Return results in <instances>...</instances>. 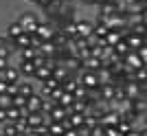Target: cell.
Listing matches in <instances>:
<instances>
[{
    "mask_svg": "<svg viewBox=\"0 0 147 136\" xmlns=\"http://www.w3.org/2000/svg\"><path fill=\"white\" fill-rule=\"evenodd\" d=\"M16 22L20 24V29H22L24 33H35L37 24H40V18H37V13H33V11H24V13L18 15Z\"/></svg>",
    "mask_w": 147,
    "mask_h": 136,
    "instance_id": "obj_1",
    "label": "cell"
},
{
    "mask_svg": "<svg viewBox=\"0 0 147 136\" xmlns=\"http://www.w3.org/2000/svg\"><path fill=\"white\" fill-rule=\"evenodd\" d=\"M92 29H94V20H90V18H77V20H75V31H77V37L92 35Z\"/></svg>",
    "mask_w": 147,
    "mask_h": 136,
    "instance_id": "obj_2",
    "label": "cell"
},
{
    "mask_svg": "<svg viewBox=\"0 0 147 136\" xmlns=\"http://www.w3.org/2000/svg\"><path fill=\"white\" fill-rule=\"evenodd\" d=\"M55 31H57V29H55L53 24H49V22H42V20H40V24H37V29H35V35L40 37L42 42H49Z\"/></svg>",
    "mask_w": 147,
    "mask_h": 136,
    "instance_id": "obj_3",
    "label": "cell"
},
{
    "mask_svg": "<svg viewBox=\"0 0 147 136\" xmlns=\"http://www.w3.org/2000/svg\"><path fill=\"white\" fill-rule=\"evenodd\" d=\"M18 53V48H16V44H13V40H9V37H5V35H0V55L2 57H13Z\"/></svg>",
    "mask_w": 147,
    "mask_h": 136,
    "instance_id": "obj_4",
    "label": "cell"
},
{
    "mask_svg": "<svg viewBox=\"0 0 147 136\" xmlns=\"http://www.w3.org/2000/svg\"><path fill=\"white\" fill-rule=\"evenodd\" d=\"M0 79L5 81V83H18V81L22 79V77H20L18 68H16V66H11V64H9V66H7L5 70H0Z\"/></svg>",
    "mask_w": 147,
    "mask_h": 136,
    "instance_id": "obj_5",
    "label": "cell"
},
{
    "mask_svg": "<svg viewBox=\"0 0 147 136\" xmlns=\"http://www.w3.org/2000/svg\"><path fill=\"white\" fill-rule=\"evenodd\" d=\"M123 66L127 68V70H136V68H141V66H145V64L138 59V55H136V50H129L127 55L123 57Z\"/></svg>",
    "mask_w": 147,
    "mask_h": 136,
    "instance_id": "obj_6",
    "label": "cell"
},
{
    "mask_svg": "<svg viewBox=\"0 0 147 136\" xmlns=\"http://www.w3.org/2000/svg\"><path fill=\"white\" fill-rule=\"evenodd\" d=\"M123 40H125V44H127L129 50H138L141 46H145V37H141V35H132V33H127Z\"/></svg>",
    "mask_w": 147,
    "mask_h": 136,
    "instance_id": "obj_7",
    "label": "cell"
},
{
    "mask_svg": "<svg viewBox=\"0 0 147 136\" xmlns=\"http://www.w3.org/2000/svg\"><path fill=\"white\" fill-rule=\"evenodd\" d=\"M66 116H68L66 108H61V105H57V103L53 105V110L46 114V118H49V121H57V123H61V121H64Z\"/></svg>",
    "mask_w": 147,
    "mask_h": 136,
    "instance_id": "obj_8",
    "label": "cell"
},
{
    "mask_svg": "<svg viewBox=\"0 0 147 136\" xmlns=\"http://www.w3.org/2000/svg\"><path fill=\"white\" fill-rule=\"evenodd\" d=\"M16 68H18L20 77H33V73H35V66H33V62H29V59H20V64Z\"/></svg>",
    "mask_w": 147,
    "mask_h": 136,
    "instance_id": "obj_9",
    "label": "cell"
},
{
    "mask_svg": "<svg viewBox=\"0 0 147 136\" xmlns=\"http://www.w3.org/2000/svg\"><path fill=\"white\" fill-rule=\"evenodd\" d=\"M51 77H53V79H55L57 83L61 86V83H64L66 79H70V73H68V70H66L64 66H55L53 70H51Z\"/></svg>",
    "mask_w": 147,
    "mask_h": 136,
    "instance_id": "obj_10",
    "label": "cell"
},
{
    "mask_svg": "<svg viewBox=\"0 0 147 136\" xmlns=\"http://www.w3.org/2000/svg\"><path fill=\"white\" fill-rule=\"evenodd\" d=\"M33 92H35V88H33V83H31V81H26V79H20V81H18V94H20V97L29 99Z\"/></svg>",
    "mask_w": 147,
    "mask_h": 136,
    "instance_id": "obj_11",
    "label": "cell"
},
{
    "mask_svg": "<svg viewBox=\"0 0 147 136\" xmlns=\"http://www.w3.org/2000/svg\"><path fill=\"white\" fill-rule=\"evenodd\" d=\"M66 121L70 123V127H73V130H77V127H81V125H84L86 114H81V112H70V114L66 116Z\"/></svg>",
    "mask_w": 147,
    "mask_h": 136,
    "instance_id": "obj_12",
    "label": "cell"
},
{
    "mask_svg": "<svg viewBox=\"0 0 147 136\" xmlns=\"http://www.w3.org/2000/svg\"><path fill=\"white\" fill-rule=\"evenodd\" d=\"M129 108H132V112H136V114L145 116V110H147V101H145V97H138V99L129 101Z\"/></svg>",
    "mask_w": 147,
    "mask_h": 136,
    "instance_id": "obj_13",
    "label": "cell"
},
{
    "mask_svg": "<svg viewBox=\"0 0 147 136\" xmlns=\"http://www.w3.org/2000/svg\"><path fill=\"white\" fill-rule=\"evenodd\" d=\"M26 110H29V112H40V110H42V99H40L35 92L26 99Z\"/></svg>",
    "mask_w": 147,
    "mask_h": 136,
    "instance_id": "obj_14",
    "label": "cell"
},
{
    "mask_svg": "<svg viewBox=\"0 0 147 136\" xmlns=\"http://www.w3.org/2000/svg\"><path fill=\"white\" fill-rule=\"evenodd\" d=\"M37 50H40V53H42L44 57H55V53H57V46H55V44H53V42L49 40V42H42V46H40Z\"/></svg>",
    "mask_w": 147,
    "mask_h": 136,
    "instance_id": "obj_15",
    "label": "cell"
},
{
    "mask_svg": "<svg viewBox=\"0 0 147 136\" xmlns=\"http://www.w3.org/2000/svg\"><path fill=\"white\" fill-rule=\"evenodd\" d=\"M46 127H49V136H64V125L57 123V121H49L46 123Z\"/></svg>",
    "mask_w": 147,
    "mask_h": 136,
    "instance_id": "obj_16",
    "label": "cell"
},
{
    "mask_svg": "<svg viewBox=\"0 0 147 136\" xmlns=\"http://www.w3.org/2000/svg\"><path fill=\"white\" fill-rule=\"evenodd\" d=\"M22 33H24V31L20 29V24H18V22H11V24L7 26V35H5V37H9V40H16V37H18V35H22Z\"/></svg>",
    "mask_w": 147,
    "mask_h": 136,
    "instance_id": "obj_17",
    "label": "cell"
},
{
    "mask_svg": "<svg viewBox=\"0 0 147 136\" xmlns=\"http://www.w3.org/2000/svg\"><path fill=\"white\" fill-rule=\"evenodd\" d=\"M33 77H35L40 83L42 81H46L51 77V68H46V66H40V68H35V73H33Z\"/></svg>",
    "mask_w": 147,
    "mask_h": 136,
    "instance_id": "obj_18",
    "label": "cell"
},
{
    "mask_svg": "<svg viewBox=\"0 0 147 136\" xmlns=\"http://www.w3.org/2000/svg\"><path fill=\"white\" fill-rule=\"evenodd\" d=\"M132 75H134V81H136V83L145 86V81H147V70H145V66H141V68H136V70H132Z\"/></svg>",
    "mask_w": 147,
    "mask_h": 136,
    "instance_id": "obj_19",
    "label": "cell"
},
{
    "mask_svg": "<svg viewBox=\"0 0 147 136\" xmlns=\"http://www.w3.org/2000/svg\"><path fill=\"white\" fill-rule=\"evenodd\" d=\"M5 114H7V123H16V121L22 118V116H20V110H18V108H13V105H11V108H7Z\"/></svg>",
    "mask_w": 147,
    "mask_h": 136,
    "instance_id": "obj_20",
    "label": "cell"
},
{
    "mask_svg": "<svg viewBox=\"0 0 147 136\" xmlns=\"http://www.w3.org/2000/svg\"><path fill=\"white\" fill-rule=\"evenodd\" d=\"M119 40H121V33H119V31H108V35L103 37L105 46H110V48H112V46H114V44L119 42Z\"/></svg>",
    "mask_w": 147,
    "mask_h": 136,
    "instance_id": "obj_21",
    "label": "cell"
},
{
    "mask_svg": "<svg viewBox=\"0 0 147 136\" xmlns=\"http://www.w3.org/2000/svg\"><path fill=\"white\" fill-rule=\"evenodd\" d=\"M73 103H75V97H73L70 92H64V94L59 97V101H57V105H61V108H66V110H68V108H70Z\"/></svg>",
    "mask_w": 147,
    "mask_h": 136,
    "instance_id": "obj_22",
    "label": "cell"
},
{
    "mask_svg": "<svg viewBox=\"0 0 147 136\" xmlns=\"http://www.w3.org/2000/svg\"><path fill=\"white\" fill-rule=\"evenodd\" d=\"M13 44H16V48H18V50L26 48V46H29V33H22V35H18L16 40H13Z\"/></svg>",
    "mask_w": 147,
    "mask_h": 136,
    "instance_id": "obj_23",
    "label": "cell"
},
{
    "mask_svg": "<svg viewBox=\"0 0 147 136\" xmlns=\"http://www.w3.org/2000/svg\"><path fill=\"white\" fill-rule=\"evenodd\" d=\"M18 55H20V59H33V57L37 55V50L35 48H31V46H26V48H22V50H18Z\"/></svg>",
    "mask_w": 147,
    "mask_h": 136,
    "instance_id": "obj_24",
    "label": "cell"
},
{
    "mask_svg": "<svg viewBox=\"0 0 147 136\" xmlns=\"http://www.w3.org/2000/svg\"><path fill=\"white\" fill-rule=\"evenodd\" d=\"M11 105H13V97H11V94H7V92H2V94H0V108L7 110V108H11Z\"/></svg>",
    "mask_w": 147,
    "mask_h": 136,
    "instance_id": "obj_25",
    "label": "cell"
},
{
    "mask_svg": "<svg viewBox=\"0 0 147 136\" xmlns=\"http://www.w3.org/2000/svg\"><path fill=\"white\" fill-rule=\"evenodd\" d=\"M2 134L5 136H16L18 134V130H16V123H2Z\"/></svg>",
    "mask_w": 147,
    "mask_h": 136,
    "instance_id": "obj_26",
    "label": "cell"
},
{
    "mask_svg": "<svg viewBox=\"0 0 147 136\" xmlns=\"http://www.w3.org/2000/svg\"><path fill=\"white\" fill-rule=\"evenodd\" d=\"M129 130H134V127H132V123H127V121H119V125H117V132H121V134L125 136Z\"/></svg>",
    "mask_w": 147,
    "mask_h": 136,
    "instance_id": "obj_27",
    "label": "cell"
},
{
    "mask_svg": "<svg viewBox=\"0 0 147 136\" xmlns=\"http://www.w3.org/2000/svg\"><path fill=\"white\" fill-rule=\"evenodd\" d=\"M26 105V99L24 97H20V94H16L13 97V108H24Z\"/></svg>",
    "mask_w": 147,
    "mask_h": 136,
    "instance_id": "obj_28",
    "label": "cell"
},
{
    "mask_svg": "<svg viewBox=\"0 0 147 136\" xmlns=\"http://www.w3.org/2000/svg\"><path fill=\"white\" fill-rule=\"evenodd\" d=\"M35 5H37V7H42L44 11H49L51 7H53V0H35Z\"/></svg>",
    "mask_w": 147,
    "mask_h": 136,
    "instance_id": "obj_29",
    "label": "cell"
},
{
    "mask_svg": "<svg viewBox=\"0 0 147 136\" xmlns=\"http://www.w3.org/2000/svg\"><path fill=\"white\" fill-rule=\"evenodd\" d=\"M7 94L16 97V94H18V83H7Z\"/></svg>",
    "mask_w": 147,
    "mask_h": 136,
    "instance_id": "obj_30",
    "label": "cell"
},
{
    "mask_svg": "<svg viewBox=\"0 0 147 136\" xmlns=\"http://www.w3.org/2000/svg\"><path fill=\"white\" fill-rule=\"evenodd\" d=\"M136 55H138V59H141V62H143V64H145V62H147V50H145V46H141V48L136 50Z\"/></svg>",
    "mask_w": 147,
    "mask_h": 136,
    "instance_id": "obj_31",
    "label": "cell"
},
{
    "mask_svg": "<svg viewBox=\"0 0 147 136\" xmlns=\"http://www.w3.org/2000/svg\"><path fill=\"white\" fill-rule=\"evenodd\" d=\"M77 136H90V127H88V125H81V127H77Z\"/></svg>",
    "mask_w": 147,
    "mask_h": 136,
    "instance_id": "obj_32",
    "label": "cell"
},
{
    "mask_svg": "<svg viewBox=\"0 0 147 136\" xmlns=\"http://www.w3.org/2000/svg\"><path fill=\"white\" fill-rule=\"evenodd\" d=\"M7 66H9V59H7V57H2V55H0V70H5Z\"/></svg>",
    "mask_w": 147,
    "mask_h": 136,
    "instance_id": "obj_33",
    "label": "cell"
},
{
    "mask_svg": "<svg viewBox=\"0 0 147 136\" xmlns=\"http://www.w3.org/2000/svg\"><path fill=\"white\" fill-rule=\"evenodd\" d=\"M125 136H145V132H138V130H129Z\"/></svg>",
    "mask_w": 147,
    "mask_h": 136,
    "instance_id": "obj_34",
    "label": "cell"
},
{
    "mask_svg": "<svg viewBox=\"0 0 147 136\" xmlns=\"http://www.w3.org/2000/svg\"><path fill=\"white\" fill-rule=\"evenodd\" d=\"M5 121H7V114H5V110H2V108H0V125L5 123Z\"/></svg>",
    "mask_w": 147,
    "mask_h": 136,
    "instance_id": "obj_35",
    "label": "cell"
},
{
    "mask_svg": "<svg viewBox=\"0 0 147 136\" xmlns=\"http://www.w3.org/2000/svg\"><path fill=\"white\" fill-rule=\"evenodd\" d=\"M2 92H7V83L0 79V94H2Z\"/></svg>",
    "mask_w": 147,
    "mask_h": 136,
    "instance_id": "obj_36",
    "label": "cell"
},
{
    "mask_svg": "<svg viewBox=\"0 0 147 136\" xmlns=\"http://www.w3.org/2000/svg\"><path fill=\"white\" fill-rule=\"evenodd\" d=\"M84 5H97V0H81Z\"/></svg>",
    "mask_w": 147,
    "mask_h": 136,
    "instance_id": "obj_37",
    "label": "cell"
},
{
    "mask_svg": "<svg viewBox=\"0 0 147 136\" xmlns=\"http://www.w3.org/2000/svg\"><path fill=\"white\" fill-rule=\"evenodd\" d=\"M136 2H141V5H147V0H136Z\"/></svg>",
    "mask_w": 147,
    "mask_h": 136,
    "instance_id": "obj_38",
    "label": "cell"
},
{
    "mask_svg": "<svg viewBox=\"0 0 147 136\" xmlns=\"http://www.w3.org/2000/svg\"><path fill=\"white\" fill-rule=\"evenodd\" d=\"M0 136H5V134H0Z\"/></svg>",
    "mask_w": 147,
    "mask_h": 136,
    "instance_id": "obj_39",
    "label": "cell"
}]
</instances>
